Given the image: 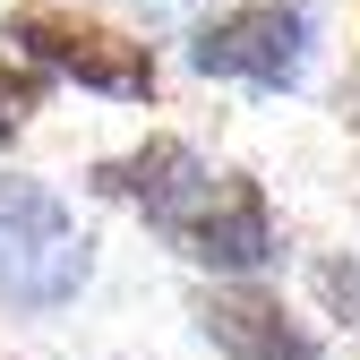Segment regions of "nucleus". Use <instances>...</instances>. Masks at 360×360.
<instances>
[{"label":"nucleus","mask_w":360,"mask_h":360,"mask_svg":"<svg viewBox=\"0 0 360 360\" xmlns=\"http://www.w3.org/2000/svg\"><path fill=\"white\" fill-rule=\"evenodd\" d=\"M206 180H214V163H206L189 138H146V146H129V155H103V163H95V189L120 198V206H138L155 232H172V214L189 206Z\"/></svg>","instance_id":"39448f33"},{"label":"nucleus","mask_w":360,"mask_h":360,"mask_svg":"<svg viewBox=\"0 0 360 360\" xmlns=\"http://www.w3.org/2000/svg\"><path fill=\"white\" fill-rule=\"evenodd\" d=\"M34 112H43V77H34V69H18L9 52H0V138H18Z\"/></svg>","instance_id":"0eeeda50"},{"label":"nucleus","mask_w":360,"mask_h":360,"mask_svg":"<svg viewBox=\"0 0 360 360\" xmlns=\"http://www.w3.org/2000/svg\"><path fill=\"white\" fill-rule=\"evenodd\" d=\"M189 60L206 77H240V86H292L309 69V9L300 0H240L198 26Z\"/></svg>","instance_id":"20e7f679"},{"label":"nucleus","mask_w":360,"mask_h":360,"mask_svg":"<svg viewBox=\"0 0 360 360\" xmlns=\"http://www.w3.org/2000/svg\"><path fill=\"white\" fill-rule=\"evenodd\" d=\"M86 283V232L43 180L0 172V300L9 309H60Z\"/></svg>","instance_id":"f03ea898"},{"label":"nucleus","mask_w":360,"mask_h":360,"mask_svg":"<svg viewBox=\"0 0 360 360\" xmlns=\"http://www.w3.org/2000/svg\"><path fill=\"white\" fill-rule=\"evenodd\" d=\"M198 318H206V335L232 352V360H309V352H318V343H309V326L292 318L275 292H257V283H223V292H206Z\"/></svg>","instance_id":"423d86ee"},{"label":"nucleus","mask_w":360,"mask_h":360,"mask_svg":"<svg viewBox=\"0 0 360 360\" xmlns=\"http://www.w3.org/2000/svg\"><path fill=\"white\" fill-rule=\"evenodd\" d=\"M9 43L43 77H69V86H86V95H112V103H146L155 95V52L129 26L86 18V9H69V0H18L9 9Z\"/></svg>","instance_id":"f257e3e1"},{"label":"nucleus","mask_w":360,"mask_h":360,"mask_svg":"<svg viewBox=\"0 0 360 360\" xmlns=\"http://www.w3.org/2000/svg\"><path fill=\"white\" fill-rule=\"evenodd\" d=\"M180 257H198V266H214V275H257L266 257L283 249V232H275V206H266V189L249 172H214L206 189L172 214V232H163Z\"/></svg>","instance_id":"7ed1b4c3"}]
</instances>
